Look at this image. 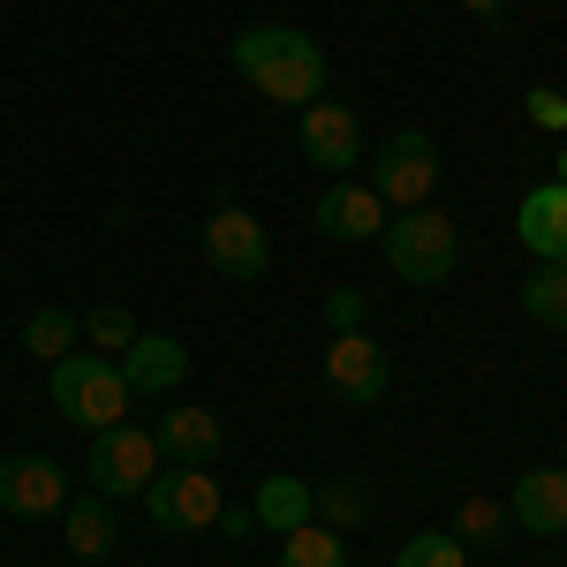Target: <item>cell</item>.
<instances>
[{
    "label": "cell",
    "mask_w": 567,
    "mask_h": 567,
    "mask_svg": "<svg viewBox=\"0 0 567 567\" xmlns=\"http://www.w3.org/2000/svg\"><path fill=\"white\" fill-rule=\"evenodd\" d=\"M227 61H235V76L250 91H265L272 106H296V114H303V106L326 99V53H318V39L288 31V23H250V31H235Z\"/></svg>",
    "instance_id": "1"
},
{
    "label": "cell",
    "mask_w": 567,
    "mask_h": 567,
    "mask_svg": "<svg viewBox=\"0 0 567 567\" xmlns=\"http://www.w3.org/2000/svg\"><path fill=\"white\" fill-rule=\"evenodd\" d=\"M45 386H53V409L76 424V432H114L122 416H130V379H122V363L99 349H69L61 363H45Z\"/></svg>",
    "instance_id": "2"
},
{
    "label": "cell",
    "mask_w": 567,
    "mask_h": 567,
    "mask_svg": "<svg viewBox=\"0 0 567 567\" xmlns=\"http://www.w3.org/2000/svg\"><path fill=\"white\" fill-rule=\"evenodd\" d=\"M386 265L409 280V288H439L454 265H462V235H454V219L439 213V205H416V213L386 219Z\"/></svg>",
    "instance_id": "3"
},
{
    "label": "cell",
    "mask_w": 567,
    "mask_h": 567,
    "mask_svg": "<svg viewBox=\"0 0 567 567\" xmlns=\"http://www.w3.org/2000/svg\"><path fill=\"white\" fill-rule=\"evenodd\" d=\"M159 439L136 432V424H114V432H91V454H84V477L99 499H144V484L159 477Z\"/></svg>",
    "instance_id": "4"
},
{
    "label": "cell",
    "mask_w": 567,
    "mask_h": 567,
    "mask_svg": "<svg viewBox=\"0 0 567 567\" xmlns=\"http://www.w3.org/2000/svg\"><path fill=\"white\" fill-rule=\"evenodd\" d=\"M371 189H379L386 205H401V213L432 205V189H439V144L424 130H393L386 144H379V159H371Z\"/></svg>",
    "instance_id": "5"
},
{
    "label": "cell",
    "mask_w": 567,
    "mask_h": 567,
    "mask_svg": "<svg viewBox=\"0 0 567 567\" xmlns=\"http://www.w3.org/2000/svg\"><path fill=\"white\" fill-rule=\"evenodd\" d=\"M219 484L213 470H159V477L144 484V515H152V529H167V537H189V529H213L219 523Z\"/></svg>",
    "instance_id": "6"
},
{
    "label": "cell",
    "mask_w": 567,
    "mask_h": 567,
    "mask_svg": "<svg viewBox=\"0 0 567 567\" xmlns=\"http://www.w3.org/2000/svg\"><path fill=\"white\" fill-rule=\"evenodd\" d=\"M69 507V470L53 454H8L0 462V515L16 523H53Z\"/></svg>",
    "instance_id": "7"
},
{
    "label": "cell",
    "mask_w": 567,
    "mask_h": 567,
    "mask_svg": "<svg viewBox=\"0 0 567 567\" xmlns=\"http://www.w3.org/2000/svg\"><path fill=\"white\" fill-rule=\"evenodd\" d=\"M326 386L341 393L349 409H371V401L393 386L386 349H379V341H371L363 326H355V333H333V341H326Z\"/></svg>",
    "instance_id": "8"
},
{
    "label": "cell",
    "mask_w": 567,
    "mask_h": 567,
    "mask_svg": "<svg viewBox=\"0 0 567 567\" xmlns=\"http://www.w3.org/2000/svg\"><path fill=\"white\" fill-rule=\"evenodd\" d=\"M205 258H213V272H227V280H265L272 243H265V227H258L250 213L219 205V213L205 219Z\"/></svg>",
    "instance_id": "9"
},
{
    "label": "cell",
    "mask_w": 567,
    "mask_h": 567,
    "mask_svg": "<svg viewBox=\"0 0 567 567\" xmlns=\"http://www.w3.org/2000/svg\"><path fill=\"white\" fill-rule=\"evenodd\" d=\"M310 219H318V235H333V243H371V235H386V197H379L371 182H333V189L310 205Z\"/></svg>",
    "instance_id": "10"
},
{
    "label": "cell",
    "mask_w": 567,
    "mask_h": 567,
    "mask_svg": "<svg viewBox=\"0 0 567 567\" xmlns=\"http://www.w3.org/2000/svg\"><path fill=\"white\" fill-rule=\"evenodd\" d=\"M159 454H167V462H175V470H213L219 454H227V432H219V416L213 409H189V401H182V409H159Z\"/></svg>",
    "instance_id": "11"
},
{
    "label": "cell",
    "mask_w": 567,
    "mask_h": 567,
    "mask_svg": "<svg viewBox=\"0 0 567 567\" xmlns=\"http://www.w3.org/2000/svg\"><path fill=\"white\" fill-rule=\"evenodd\" d=\"M303 159L310 167H363V122H355L349 106H303Z\"/></svg>",
    "instance_id": "12"
},
{
    "label": "cell",
    "mask_w": 567,
    "mask_h": 567,
    "mask_svg": "<svg viewBox=\"0 0 567 567\" xmlns=\"http://www.w3.org/2000/svg\"><path fill=\"white\" fill-rule=\"evenodd\" d=\"M114 363H122L130 393H182V379H189V349L167 341V333H136Z\"/></svg>",
    "instance_id": "13"
},
{
    "label": "cell",
    "mask_w": 567,
    "mask_h": 567,
    "mask_svg": "<svg viewBox=\"0 0 567 567\" xmlns=\"http://www.w3.org/2000/svg\"><path fill=\"white\" fill-rule=\"evenodd\" d=\"M507 515H515V529L560 537V529H567V470H560V462H553V470H523L515 492H507Z\"/></svg>",
    "instance_id": "14"
},
{
    "label": "cell",
    "mask_w": 567,
    "mask_h": 567,
    "mask_svg": "<svg viewBox=\"0 0 567 567\" xmlns=\"http://www.w3.org/2000/svg\"><path fill=\"white\" fill-rule=\"evenodd\" d=\"M515 235H523V250H529L537 265L567 258V189H560V182H545V189H529V197H523Z\"/></svg>",
    "instance_id": "15"
},
{
    "label": "cell",
    "mask_w": 567,
    "mask_h": 567,
    "mask_svg": "<svg viewBox=\"0 0 567 567\" xmlns=\"http://www.w3.org/2000/svg\"><path fill=\"white\" fill-rule=\"evenodd\" d=\"M250 507H258V529H280V537H288V529H303V523H318L310 484L288 477V470H272V477L258 484V499H250Z\"/></svg>",
    "instance_id": "16"
},
{
    "label": "cell",
    "mask_w": 567,
    "mask_h": 567,
    "mask_svg": "<svg viewBox=\"0 0 567 567\" xmlns=\"http://www.w3.org/2000/svg\"><path fill=\"white\" fill-rule=\"evenodd\" d=\"M61 537H69L76 560H106V553H114V515H106V499H69V507H61Z\"/></svg>",
    "instance_id": "17"
},
{
    "label": "cell",
    "mask_w": 567,
    "mask_h": 567,
    "mask_svg": "<svg viewBox=\"0 0 567 567\" xmlns=\"http://www.w3.org/2000/svg\"><path fill=\"white\" fill-rule=\"evenodd\" d=\"M76 333H84V318H76V310L45 303V310H31V326H23V349L39 355V363H61V355L76 349Z\"/></svg>",
    "instance_id": "18"
},
{
    "label": "cell",
    "mask_w": 567,
    "mask_h": 567,
    "mask_svg": "<svg viewBox=\"0 0 567 567\" xmlns=\"http://www.w3.org/2000/svg\"><path fill=\"white\" fill-rule=\"evenodd\" d=\"M523 310L537 318V326H553V333H567V258L537 265L523 280Z\"/></svg>",
    "instance_id": "19"
},
{
    "label": "cell",
    "mask_w": 567,
    "mask_h": 567,
    "mask_svg": "<svg viewBox=\"0 0 567 567\" xmlns=\"http://www.w3.org/2000/svg\"><path fill=\"white\" fill-rule=\"evenodd\" d=\"M310 499H318L326 529H363L371 523V484H355V477H326Z\"/></svg>",
    "instance_id": "20"
},
{
    "label": "cell",
    "mask_w": 567,
    "mask_h": 567,
    "mask_svg": "<svg viewBox=\"0 0 567 567\" xmlns=\"http://www.w3.org/2000/svg\"><path fill=\"white\" fill-rule=\"evenodd\" d=\"M280 567H349V545H341V529L303 523V529H288V545H280Z\"/></svg>",
    "instance_id": "21"
},
{
    "label": "cell",
    "mask_w": 567,
    "mask_h": 567,
    "mask_svg": "<svg viewBox=\"0 0 567 567\" xmlns=\"http://www.w3.org/2000/svg\"><path fill=\"white\" fill-rule=\"evenodd\" d=\"M507 523H515V515H507V507H499V499H462V515H454V537H462V545H499V537H507Z\"/></svg>",
    "instance_id": "22"
},
{
    "label": "cell",
    "mask_w": 567,
    "mask_h": 567,
    "mask_svg": "<svg viewBox=\"0 0 567 567\" xmlns=\"http://www.w3.org/2000/svg\"><path fill=\"white\" fill-rule=\"evenodd\" d=\"M393 567H470V560H462V537H454V529H416V537L393 553Z\"/></svg>",
    "instance_id": "23"
},
{
    "label": "cell",
    "mask_w": 567,
    "mask_h": 567,
    "mask_svg": "<svg viewBox=\"0 0 567 567\" xmlns=\"http://www.w3.org/2000/svg\"><path fill=\"white\" fill-rule=\"evenodd\" d=\"M84 333H91V349H99V355H106V349H130V341H136V318L122 303H99L84 318Z\"/></svg>",
    "instance_id": "24"
},
{
    "label": "cell",
    "mask_w": 567,
    "mask_h": 567,
    "mask_svg": "<svg viewBox=\"0 0 567 567\" xmlns=\"http://www.w3.org/2000/svg\"><path fill=\"white\" fill-rule=\"evenodd\" d=\"M523 114H529V122H537V130L567 136V99H560V91H545V84H537V91H529V99H523Z\"/></svg>",
    "instance_id": "25"
},
{
    "label": "cell",
    "mask_w": 567,
    "mask_h": 567,
    "mask_svg": "<svg viewBox=\"0 0 567 567\" xmlns=\"http://www.w3.org/2000/svg\"><path fill=\"white\" fill-rule=\"evenodd\" d=\"M363 296H355V288H341V296H326V318H333V333H355V326H363Z\"/></svg>",
    "instance_id": "26"
},
{
    "label": "cell",
    "mask_w": 567,
    "mask_h": 567,
    "mask_svg": "<svg viewBox=\"0 0 567 567\" xmlns=\"http://www.w3.org/2000/svg\"><path fill=\"white\" fill-rule=\"evenodd\" d=\"M213 529H227V537H250V529H258V507H219Z\"/></svg>",
    "instance_id": "27"
},
{
    "label": "cell",
    "mask_w": 567,
    "mask_h": 567,
    "mask_svg": "<svg viewBox=\"0 0 567 567\" xmlns=\"http://www.w3.org/2000/svg\"><path fill=\"white\" fill-rule=\"evenodd\" d=\"M462 8H470V16H484V23H492V16H507V0H462Z\"/></svg>",
    "instance_id": "28"
},
{
    "label": "cell",
    "mask_w": 567,
    "mask_h": 567,
    "mask_svg": "<svg viewBox=\"0 0 567 567\" xmlns=\"http://www.w3.org/2000/svg\"><path fill=\"white\" fill-rule=\"evenodd\" d=\"M553 182H560V189H567V144H560V175H553Z\"/></svg>",
    "instance_id": "29"
},
{
    "label": "cell",
    "mask_w": 567,
    "mask_h": 567,
    "mask_svg": "<svg viewBox=\"0 0 567 567\" xmlns=\"http://www.w3.org/2000/svg\"><path fill=\"white\" fill-rule=\"evenodd\" d=\"M560 470H567V446H560Z\"/></svg>",
    "instance_id": "30"
}]
</instances>
